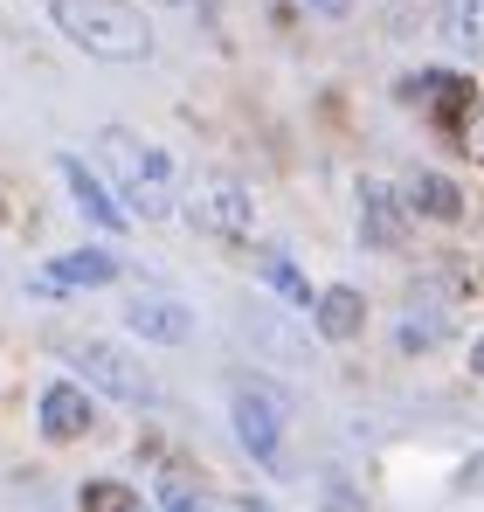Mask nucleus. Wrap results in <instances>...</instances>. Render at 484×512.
I'll list each match as a JSON object with an SVG mask.
<instances>
[{
    "label": "nucleus",
    "instance_id": "1",
    "mask_svg": "<svg viewBox=\"0 0 484 512\" xmlns=\"http://www.w3.org/2000/svg\"><path fill=\"white\" fill-rule=\"evenodd\" d=\"M49 21H56L77 49L104 56V63H146V56H153L146 14L125 7V0H49Z\"/></svg>",
    "mask_w": 484,
    "mask_h": 512
},
{
    "label": "nucleus",
    "instance_id": "2",
    "mask_svg": "<svg viewBox=\"0 0 484 512\" xmlns=\"http://www.w3.org/2000/svg\"><path fill=\"white\" fill-rule=\"evenodd\" d=\"M97 160L111 167L118 180V194H125V208L132 215H166L173 208V160H166L160 146H146V139H132L125 125H111V132H97Z\"/></svg>",
    "mask_w": 484,
    "mask_h": 512
},
{
    "label": "nucleus",
    "instance_id": "3",
    "mask_svg": "<svg viewBox=\"0 0 484 512\" xmlns=\"http://www.w3.org/2000/svg\"><path fill=\"white\" fill-rule=\"evenodd\" d=\"M70 360H77V374L97 388V395H111V402H125V409H153V402H160V381H153L125 346L83 340V346H70Z\"/></svg>",
    "mask_w": 484,
    "mask_h": 512
},
{
    "label": "nucleus",
    "instance_id": "4",
    "mask_svg": "<svg viewBox=\"0 0 484 512\" xmlns=\"http://www.w3.org/2000/svg\"><path fill=\"white\" fill-rule=\"evenodd\" d=\"M229 416H236L242 450H249L256 464L284 471V395H277L270 381H236V395H229Z\"/></svg>",
    "mask_w": 484,
    "mask_h": 512
},
{
    "label": "nucleus",
    "instance_id": "5",
    "mask_svg": "<svg viewBox=\"0 0 484 512\" xmlns=\"http://www.w3.org/2000/svg\"><path fill=\"white\" fill-rule=\"evenodd\" d=\"M187 222H194V229H208V236H222V243H242V236H249V222H256L249 187L229 180V173H208V180L187 194Z\"/></svg>",
    "mask_w": 484,
    "mask_h": 512
},
{
    "label": "nucleus",
    "instance_id": "6",
    "mask_svg": "<svg viewBox=\"0 0 484 512\" xmlns=\"http://www.w3.org/2000/svg\"><path fill=\"white\" fill-rule=\"evenodd\" d=\"M90 388H77V381H49L42 388V402H35V423H42V436L49 443H77V436H90Z\"/></svg>",
    "mask_w": 484,
    "mask_h": 512
},
{
    "label": "nucleus",
    "instance_id": "7",
    "mask_svg": "<svg viewBox=\"0 0 484 512\" xmlns=\"http://www.w3.org/2000/svg\"><path fill=\"white\" fill-rule=\"evenodd\" d=\"M125 326L146 333L153 346H187V340H194V312H187L180 298H160V291L132 298V305H125Z\"/></svg>",
    "mask_w": 484,
    "mask_h": 512
},
{
    "label": "nucleus",
    "instance_id": "8",
    "mask_svg": "<svg viewBox=\"0 0 484 512\" xmlns=\"http://www.w3.org/2000/svg\"><path fill=\"white\" fill-rule=\"evenodd\" d=\"M402 236H408V222H402L395 187L367 180V187H360V243H367V250H402Z\"/></svg>",
    "mask_w": 484,
    "mask_h": 512
},
{
    "label": "nucleus",
    "instance_id": "9",
    "mask_svg": "<svg viewBox=\"0 0 484 512\" xmlns=\"http://www.w3.org/2000/svg\"><path fill=\"white\" fill-rule=\"evenodd\" d=\"M56 173L70 180V201H77V208L90 215V222H97V229H104V236H118V229H125V208L111 201V187H104L97 173L83 167L77 153H63V160H56Z\"/></svg>",
    "mask_w": 484,
    "mask_h": 512
},
{
    "label": "nucleus",
    "instance_id": "10",
    "mask_svg": "<svg viewBox=\"0 0 484 512\" xmlns=\"http://www.w3.org/2000/svg\"><path fill=\"white\" fill-rule=\"evenodd\" d=\"M42 277H49L56 291H90V284H111V277H118V256L111 250H70V256H56Z\"/></svg>",
    "mask_w": 484,
    "mask_h": 512
},
{
    "label": "nucleus",
    "instance_id": "11",
    "mask_svg": "<svg viewBox=\"0 0 484 512\" xmlns=\"http://www.w3.org/2000/svg\"><path fill=\"white\" fill-rule=\"evenodd\" d=\"M312 319H319L325 340H353V333L367 326V298H360V291H346V284H332V291L312 298Z\"/></svg>",
    "mask_w": 484,
    "mask_h": 512
},
{
    "label": "nucleus",
    "instance_id": "12",
    "mask_svg": "<svg viewBox=\"0 0 484 512\" xmlns=\"http://www.w3.org/2000/svg\"><path fill=\"white\" fill-rule=\"evenodd\" d=\"M408 208H415V215H436V222H450L464 201H457V187H450L443 173H415V180H408Z\"/></svg>",
    "mask_w": 484,
    "mask_h": 512
},
{
    "label": "nucleus",
    "instance_id": "13",
    "mask_svg": "<svg viewBox=\"0 0 484 512\" xmlns=\"http://www.w3.org/2000/svg\"><path fill=\"white\" fill-rule=\"evenodd\" d=\"M443 28L464 56H484V0H443Z\"/></svg>",
    "mask_w": 484,
    "mask_h": 512
},
{
    "label": "nucleus",
    "instance_id": "14",
    "mask_svg": "<svg viewBox=\"0 0 484 512\" xmlns=\"http://www.w3.org/2000/svg\"><path fill=\"white\" fill-rule=\"evenodd\" d=\"M263 284H270L284 305H312V284H305V277H298L284 256H263Z\"/></svg>",
    "mask_w": 484,
    "mask_h": 512
},
{
    "label": "nucleus",
    "instance_id": "15",
    "mask_svg": "<svg viewBox=\"0 0 484 512\" xmlns=\"http://www.w3.org/2000/svg\"><path fill=\"white\" fill-rule=\"evenodd\" d=\"M160 506L166 512H208V492H201L187 471H166L160 478Z\"/></svg>",
    "mask_w": 484,
    "mask_h": 512
},
{
    "label": "nucleus",
    "instance_id": "16",
    "mask_svg": "<svg viewBox=\"0 0 484 512\" xmlns=\"http://www.w3.org/2000/svg\"><path fill=\"white\" fill-rule=\"evenodd\" d=\"M83 506H90V512H146V499H132L125 485H90Z\"/></svg>",
    "mask_w": 484,
    "mask_h": 512
},
{
    "label": "nucleus",
    "instance_id": "17",
    "mask_svg": "<svg viewBox=\"0 0 484 512\" xmlns=\"http://www.w3.org/2000/svg\"><path fill=\"white\" fill-rule=\"evenodd\" d=\"M443 333V319H402V353H422V346H436Z\"/></svg>",
    "mask_w": 484,
    "mask_h": 512
},
{
    "label": "nucleus",
    "instance_id": "18",
    "mask_svg": "<svg viewBox=\"0 0 484 512\" xmlns=\"http://www.w3.org/2000/svg\"><path fill=\"white\" fill-rule=\"evenodd\" d=\"M312 7H319L325 21H346V14H353V0H312Z\"/></svg>",
    "mask_w": 484,
    "mask_h": 512
},
{
    "label": "nucleus",
    "instance_id": "19",
    "mask_svg": "<svg viewBox=\"0 0 484 512\" xmlns=\"http://www.w3.org/2000/svg\"><path fill=\"white\" fill-rule=\"evenodd\" d=\"M471 374H484V340H478V346H471Z\"/></svg>",
    "mask_w": 484,
    "mask_h": 512
},
{
    "label": "nucleus",
    "instance_id": "20",
    "mask_svg": "<svg viewBox=\"0 0 484 512\" xmlns=\"http://www.w3.org/2000/svg\"><path fill=\"white\" fill-rule=\"evenodd\" d=\"M236 512H270V506H263V499H236Z\"/></svg>",
    "mask_w": 484,
    "mask_h": 512
},
{
    "label": "nucleus",
    "instance_id": "21",
    "mask_svg": "<svg viewBox=\"0 0 484 512\" xmlns=\"http://www.w3.org/2000/svg\"><path fill=\"white\" fill-rule=\"evenodd\" d=\"M471 485H484V464H478V471H471Z\"/></svg>",
    "mask_w": 484,
    "mask_h": 512
}]
</instances>
